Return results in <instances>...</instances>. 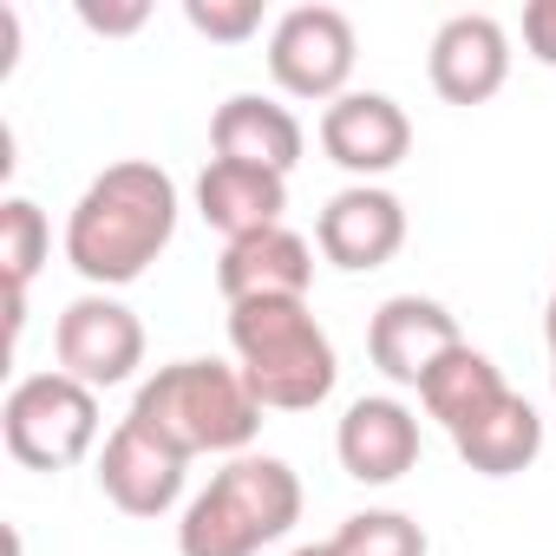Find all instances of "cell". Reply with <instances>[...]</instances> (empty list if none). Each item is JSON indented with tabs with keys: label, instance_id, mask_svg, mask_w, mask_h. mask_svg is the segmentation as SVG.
Instances as JSON below:
<instances>
[{
	"label": "cell",
	"instance_id": "11",
	"mask_svg": "<svg viewBox=\"0 0 556 556\" xmlns=\"http://www.w3.org/2000/svg\"><path fill=\"white\" fill-rule=\"evenodd\" d=\"M426 73H432V92L445 105H484L510 79V34L491 14H452L432 34Z\"/></svg>",
	"mask_w": 556,
	"mask_h": 556
},
{
	"label": "cell",
	"instance_id": "20",
	"mask_svg": "<svg viewBox=\"0 0 556 556\" xmlns=\"http://www.w3.org/2000/svg\"><path fill=\"white\" fill-rule=\"evenodd\" d=\"M334 556H426V530L406 510H354L334 530Z\"/></svg>",
	"mask_w": 556,
	"mask_h": 556
},
{
	"label": "cell",
	"instance_id": "1",
	"mask_svg": "<svg viewBox=\"0 0 556 556\" xmlns=\"http://www.w3.org/2000/svg\"><path fill=\"white\" fill-rule=\"evenodd\" d=\"M170 236H177L170 170H157L144 157H125V164H105L79 190V203L66 216V262L92 289H125L170 249Z\"/></svg>",
	"mask_w": 556,
	"mask_h": 556
},
{
	"label": "cell",
	"instance_id": "9",
	"mask_svg": "<svg viewBox=\"0 0 556 556\" xmlns=\"http://www.w3.org/2000/svg\"><path fill=\"white\" fill-rule=\"evenodd\" d=\"M321 151H328L341 170H354L361 184H374V177H387V170L406 164V151H413V118H406V105L387 99V92H348V99H334V105L321 112Z\"/></svg>",
	"mask_w": 556,
	"mask_h": 556
},
{
	"label": "cell",
	"instance_id": "3",
	"mask_svg": "<svg viewBox=\"0 0 556 556\" xmlns=\"http://www.w3.org/2000/svg\"><path fill=\"white\" fill-rule=\"evenodd\" d=\"M302 523V478L289 458L242 452L229 458L184 510L177 556H255Z\"/></svg>",
	"mask_w": 556,
	"mask_h": 556
},
{
	"label": "cell",
	"instance_id": "7",
	"mask_svg": "<svg viewBox=\"0 0 556 556\" xmlns=\"http://www.w3.org/2000/svg\"><path fill=\"white\" fill-rule=\"evenodd\" d=\"M53 354H60V374H73V380L92 387V393L125 387V380L144 367V321H138L118 295L92 289V295H79V302L60 308V321H53Z\"/></svg>",
	"mask_w": 556,
	"mask_h": 556
},
{
	"label": "cell",
	"instance_id": "26",
	"mask_svg": "<svg viewBox=\"0 0 556 556\" xmlns=\"http://www.w3.org/2000/svg\"><path fill=\"white\" fill-rule=\"evenodd\" d=\"M549 361H556V354H549ZM549 393H556V367H549Z\"/></svg>",
	"mask_w": 556,
	"mask_h": 556
},
{
	"label": "cell",
	"instance_id": "21",
	"mask_svg": "<svg viewBox=\"0 0 556 556\" xmlns=\"http://www.w3.org/2000/svg\"><path fill=\"white\" fill-rule=\"evenodd\" d=\"M184 21H190L203 40L242 47L249 34H262V0H184Z\"/></svg>",
	"mask_w": 556,
	"mask_h": 556
},
{
	"label": "cell",
	"instance_id": "18",
	"mask_svg": "<svg viewBox=\"0 0 556 556\" xmlns=\"http://www.w3.org/2000/svg\"><path fill=\"white\" fill-rule=\"evenodd\" d=\"M510 387H504V374H497V361L491 354H478V348H452L432 374H426V387H419V400H426V413L458 439V432H471L497 400H504Z\"/></svg>",
	"mask_w": 556,
	"mask_h": 556
},
{
	"label": "cell",
	"instance_id": "12",
	"mask_svg": "<svg viewBox=\"0 0 556 556\" xmlns=\"http://www.w3.org/2000/svg\"><path fill=\"white\" fill-rule=\"evenodd\" d=\"M334 452H341V471L354 484H400L413 465H419V419L406 400L393 393H367L341 413V432H334Z\"/></svg>",
	"mask_w": 556,
	"mask_h": 556
},
{
	"label": "cell",
	"instance_id": "16",
	"mask_svg": "<svg viewBox=\"0 0 556 556\" xmlns=\"http://www.w3.org/2000/svg\"><path fill=\"white\" fill-rule=\"evenodd\" d=\"M282 210H289V177H275V170L210 157L203 177H197V216H203L223 242L282 229Z\"/></svg>",
	"mask_w": 556,
	"mask_h": 556
},
{
	"label": "cell",
	"instance_id": "15",
	"mask_svg": "<svg viewBox=\"0 0 556 556\" xmlns=\"http://www.w3.org/2000/svg\"><path fill=\"white\" fill-rule=\"evenodd\" d=\"M210 144H216V157H229V164H255V170L289 177V170L302 164V151H308V131H302V118H295L289 105H275V99H262V92H236V99L216 105Z\"/></svg>",
	"mask_w": 556,
	"mask_h": 556
},
{
	"label": "cell",
	"instance_id": "6",
	"mask_svg": "<svg viewBox=\"0 0 556 556\" xmlns=\"http://www.w3.org/2000/svg\"><path fill=\"white\" fill-rule=\"evenodd\" d=\"M354 60H361V40L341 8H289L268 34V79L289 99H315V105L348 99Z\"/></svg>",
	"mask_w": 556,
	"mask_h": 556
},
{
	"label": "cell",
	"instance_id": "4",
	"mask_svg": "<svg viewBox=\"0 0 556 556\" xmlns=\"http://www.w3.org/2000/svg\"><path fill=\"white\" fill-rule=\"evenodd\" d=\"M229 348H236V367H242L249 393L262 400V413H315L341 380L334 341L308 315V302L229 308Z\"/></svg>",
	"mask_w": 556,
	"mask_h": 556
},
{
	"label": "cell",
	"instance_id": "22",
	"mask_svg": "<svg viewBox=\"0 0 556 556\" xmlns=\"http://www.w3.org/2000/svg\"><path fill=\"white\" fill-rule=\"evenodd\" d=\"M79 21H86L92 34L118 40V34H138V27L151 21V8H144V0H125V8H99V0H79Z\"/></svg>",
	"mask_w": 556,
	"mask_h": 556
},
{
	"label": "cell",
	"instance_id": "8",
	"mask_svg": "<svg viewBox=\"0 0 556 556\" xmlns=\"http://www.w3.org/2000/svg\"><path fill=\"white\" fill-rule=\"evenodd\" d=\"M452 348H465V334H458L452 308L432 302V295H393V302H380L374 321H367V354H374V367H380L393 387H426V374H432Z\"/></svg>",
	"mask_w": 556,
	"mask_h": 556
},
{
	"label": "cell",
	"instance_id": "17",
	"mask_svg": "<svg viewBox=\"0 0 556 556\" xmlns=\"http://www.w3.org/2000/svg\"><path fill=\"white\" fill-rule=\"evenodd\" d=\"M452 445H458V458H465L478 478H517V471H530L536 452H543V419H536V406H530L523 393H504V400H497L471 432H458Z\"/></svg>",
	"mask_w": 556,
	"mask_h": 556
},
{
	"label": "cell",
	"instance_id": "24",
	"mask_svg": "<svg viewBox=\"0 0 556 556\" xmlns=\"http://www.w3.org/2000/svg\"><path fill=\"white\" fill-rule=\"evenodd\" d=\"M543 334H549V354H556V295H549V308H543Z\"/></svg>",
	"mask_w": 556,
	"mask_h": 556
},
{
	"label": "cell",
	"instance_id": "23",
	"mask_svg": "<svg viewBox=\"0 0 556 556\" xmlns=\"http://www.w3.org/2000/svg\"><path fill=\"white\" fill-rule=\"evenodd\" d=\"M523 47L536 66H556V0H530L523 8Z\"/></svg>",
	"mask_w": 556,
	"mask_h": 556
},
{
	"label": "cell",
	"instance_id": "13",
	"mask_svg": "<svg viewBox=\"0 0 556 556\" xmlns=\"http://www.w3.org/2000/svg\"><path fill=\"white\" fill-rule=\"evenodd\" d=\"M308 282H315V249L295 229H262V236L223 242L216 289H223L229 308H242V302H308Z\"/></svg>",
	"mask_w": 556,
	"mask_h": 556
},
{
	"label": "cell",
	"instance_id": "10",
	"mask_svg": "<svg viewBox=\"0 0 556 556\" xmlns=\"http://www.w3.org/2000/svg\"><path fill=\"white\" fill-rule=\"evenodd\" d=\"M315 242L334 268L348 275H367V268H387L406 242V203L380 184H348L328 197L321 223H315Z\"/></svg>",
	"mask_w": 556,
	"mask_h": 556
},
{
	"label": "cell",
	"instance_id": "5",
	"mask_svg": "<svg viewBox=\"0 0 556 556\" xmlns=\"http://www.w3.org/2000/svg\"><path fill=\"white\" fill-rule=\"evenodd\" d=\"M0 439L27 471H66L99 445V393L73 374H27L0 406Z\"/></svg>",
	"mask_w": 556,
	"mask_h": 556
},
{
	"label": "cell",
	"instance_id": "2",
	"mask_svg": "<svg viewBox=\"0 0 556 556\" xmlns=\"http://www.w3.org/2000/svg\"><path fill=\"white\" fill-rule=\"evenodd\" d=\"M144 439L170 445L177 458H197V452H229L242 458L249 439L262 432V400L249 393L242 367H223V361H170L157 367L131 413H125Z\"/></svg>",
	"mask_w": 556,
	"mask_h": 556
},
{
	"label": "cell",
	"instance_id": "19",
	"mask_svg": "<svg viewBox=\"0 0 556 556\" xmlns=\"http://www.w3.org/2000/svg\"><path fill=\"white\" fill-rule=\"evenodd\" d=\"M47 249H53V229H47L40 203H27V197L0 203V268H8V295H27V282L47 262Z\"/></svg>",
	"mask_w": 556,
	"mask_h": 556
},
{
	"label": "cell",
	"instance_id": "14",
	"mask_svg": "<svg viewBox=\"0 0 556 556\" xmlns=\"http://www.w3.org/2000/svg\"><path fill=\"white\" fill-rule=\"evenodd\" d=\"M184 465L170 445L144 439L131 419H118V432L105 439L99 452V491L125 510V517H164L177 497H184Z\"/></svg>",
	"mask_w": 556,
	"mask_h": 556
},
{
	"label": "cell",
	"instance_id": "25",
	"mask_svg": "<svg viewBox=\"0 0 556 556\" xmlns=\"http://www.w3.org/2000/svg\"><path fill=\"white\" fill-rule=\"evenodd\" d=\"M289 556H334V543H302V549H289Z\"/></svg>",
	"mask_w": 556,
	"mask_h": 556
}]
</instances>
